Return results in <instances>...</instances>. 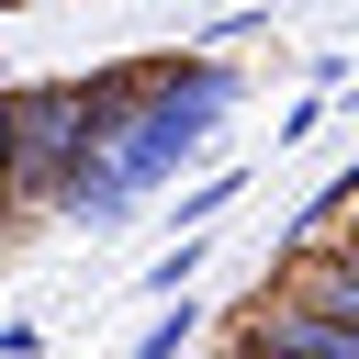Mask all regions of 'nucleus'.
Wrapping results in <instances>:
<instances>
[{"label": "nucleus", "mask_w": 359, "mask_h": 359, "mask_svg": "<svg viewBox=\"0 0 359 359\" xmlns=\"http://www.w3.org/2000/svg\"><path fill=\"white\" fill-rule=\"evenodd\" d=\"M247 101V79L224 67V56H146V101L101 135V157L67 180V224H90V236H112V224H135L146 213V191L168 180V168H191L213 135H224V112Z\"/></svg>", "instance_id": "nucleus-1"}, {"label": "nucleus", "mask_w": 359, "mask_h": 359, "mask_svg": "<svg viewBox=\"0 0 359 359\" xmlns=\"http://www.w3.org/2000/svg\"><path fill=\"white\" fill-rule=\"evenodd\" d=\"M101 101H90V79H11L0 90V202H34V213H56L67 202V180L101 157Z\"/></svg>", "instance_id": "nucleus-2"}, {"label": "nucleus", "mask_w": 359, "mask_h": 359, "mask_svg": "<svg viewBox=\"0 0 359 359\" xmlns=\"http://www.w3.org/2000/svg\"><path fill=\"white\" fill-rule=\"evenodd\" d=\"M247 180H258V168H213V180H202V191L180 202V236H202V224H213V213H224V202H236Z\"/></svg>", "instance_id": "nucleus-3"}, {"label": "nucleus", "mask_w": 359, "mask_h": 359, "mask_svg": "<svg viewBox=\"0 0 359 359\" xmlns=\"http://www.w3.org/2000/svg\"><path fill=\"white\" fill-rule=\"evenodd\" d=\"M191 269H202V236H168V258L146 269V292H157V303H180V292H191Z\"/></svg>", "instance_id": "nucleus-4"}, {"label": "nucleus", "mask_w": 359, "mask_h": 359, "mask_svg": "<svg viewBox=\"0 0 359 359\" xmlns=\"http://www.w3.org/2000/svg\"><path fill=\"white\" fill-rule=\"evenodd\" d=\"M180 348H191V292H180V303H157V325L135 337V359H180Z\"/></svg>", "instance_id": "nucleus-5"}, {"label": "nucleus", "mask_w": 359, "mask_h": 359, "mask_svg": "<svg viewBox=\"0 0 359 359\" xmlns=\"http://www.w3.org/2000/svg\"><path fill=\"white\" fill-rule=\"evenodd\" d=\"M325 112H337V90H303V101H280V123H269V146H303V135H314Z\"/></svg>", "instance_id": "nucleus-6"}, {"label": "nucleus", "mask_w": 359, "mask_h": 359, "mask_svg": "<svg viewBox=\"0 0 359 359\" xmlns=\"http://www.w3.org/2000/svg\"><path fill=\"white\" fill-rule=\"evenodd\" d=\"M34 348H45V325H34V314H11V325H0V359H34Z\"/></svg>", "instance_id": "nucleus-7"}, {"label": "nucleus", "mask_w": 359, "mask_h": 359, "mask_svg": "<svg viewBox=\"0 0 359 359\" xmlns=\"http://www.w3.org/2000/svg\"><path fill=\"white\" fill-rule=\"evenodd\" d=\"M337 258H348V269H359V236H348V247H337Z\"/></svg>", "instance_id": "nucleus-8"}, {"label": "nucleus", "mask_w": 359, "mask_h": 359, "mask_svg": "<svg viewBox=\"0 0 359 359\" xmlns=\"http://www.w3.org/2000/svg\"><path fill=\"white\" fill-rule=\"evenodd\" d=\"M348 101H359V90H348Z\"/></svg>", "instance_id": "nucleus-9"}, {"label": "nucleus", "mask_w": 359, "mask_h": 359, "mask_svg": "<svg viewBox=\"0 0 359 359\" xmlns=\"http://www.w3.org/2000/svg\"><path fill=\"white\" fill-rule=\"evenodd\" d=\"M0 11H11V0H0Z\"/></svg>", "instance_id": "nucleus-10"}]
</instances>
